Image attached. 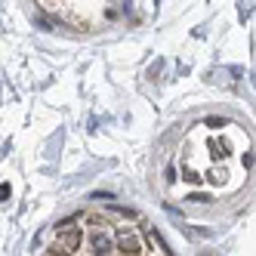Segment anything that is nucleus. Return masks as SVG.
<instances>
[{"instance_id":"f03ea898","label":"nucleus","mask_w":256,"mask_h":256,"mask_svg":"<svg viewBox=\"0 0 256 256\" xmlns=\"http://www.w3.org/2000/svg\"><path fill=\"white\" fill-rule=\"evenodd\" d=\"M10 194H12V188H10V186H0V200H6Z\"/></svg>"},{"instance_id":"f257e3e1","label":"nucleus","mask_w":256,"mask_h":256,"mask_svg":"<svg viewBox=\"0 0 256 256\" xmlns=\"http://www.w3.org/2000/svg\"><path fill=\"white\" fill-rule=\"evenodd\" d=\"M52 256L65 253H152L148 241L130 222H114L102 213H86L71 222H62L46 247Z\"/></svg>"}]
</instances>
